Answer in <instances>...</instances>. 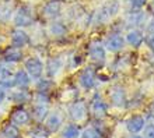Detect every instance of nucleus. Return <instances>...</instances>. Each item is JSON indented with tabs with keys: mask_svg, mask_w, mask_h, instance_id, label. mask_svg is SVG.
<instances>
[{
	"mask_svg": "<svg viewBox=\"0 0 154 138\" xmlns=\"http://www.w3.org/2000/svg\"><path fill=\"white\" fill-rule=\"evenodd\" d=\"M121 10V3L119 0H108L102 4L100 10L95 14V22L97 24H106L108 21H111L115 16L118 14V11Z\"/></svg>",
	"mask_w": 154,
	"mask_h": 138,
	"instance_id": "f257e3e1",
	"label": "nucleus"
},
{
	"mask_svg": "<svg viewBox=\"0 0 154 138\" xmlns=\"http://www.w3.org/2000/svg\"><path fill=\"white\" fill-rule=\"evenodd\" d=\"M143 41H144V35H143L140 29H132L126 35V42L130 46H133V48H139L143 43Z\"/></svg>",
	"mask_w": 154,
	"mask_h": 138,
	"instance_id": "6ab92c4d",
	"label": "nucleus"
},
{
	"mask_svg": "<svg viewBox=\"0 0 154 138\" xmlns=\"http://www.w3.org/2000/svg\"><path fill=\"white\" fill-rule=\"evenodd\" d=\"M14 81H16V87L27 90L31 84V77L28 75V73L25 70H18L14 73Z\"/></svg>",
	"mask_w": 154,
	"mask_h": 138,
	"instance_id": "a211bd4d",
	"label": "nucleus"
},
{
	"mask_svg": "<svg viewBox=\"0 0 154 138\" xmlns=\"http://www.w3.org/2000/svg\"><path fill=\"white\" fill-rule=\"evenodd\" d=\"M69 116L70 119L73 120V122H81V120H84L85 116H87V112H88V109H87V103H85L84 101H80V99H77V101H74L73 103H70L69 106Z\"/></svg>",
	"mask_w": 154,
	"mask_h": 138,
	"instance_id": "20e7f679",
	"label": "nucleus"
},
{
	"mask_svg": "<svg viewBox=\"0 0 154 138\" xmlns=\"http://www.w3.org/2000/svg\"><path fill=\"white\" fill-rule=\"evenodd\" d=\"M25 71L32 80H39L42 73H44V63L41 61L39 57L32 56L25 60Z\"/></svg>",
	"mask_w": 154,
	"mask_h": 138,
	"instance_id": "7ed1b4c3",
	"label": "nucleus"
},
{
	"mask_svg": "<svg viewBox=\"0 0 154 138\" xmlns=\"http://www.w3.org/2000/svg\"><path fill=\"white\" fill-rule=\"evenodd\" d=\"M8 99L11 102H14V103H25V102H28L29 99H31V95H29V92L27 90L20 88V90L13 91V92L8 95Z\"/></svg>",
	"mask_w": 154,
	"mask_h": 138,
	"instance_id": "412c9836",
	"label": "nucleus"
},
{
	"mask_svg": "<svg viewBox=\"0 0 154 138\" xmlns=\"http://www.w3.org/2000/svg\"><path fill=\"white\" fill-rule=\"evenodd\" d=\"M11 4L10 3H3L0 4V21H8V18L11 17Z\"/></svg>",
	"mask_w": 154,
	"mask_h": 138,
	"instance_id": "bb28decb",
	"label": "nucleus"
},
{
	"mask_svg": "<svg viewBox=\"0 0 154 138\" xmlns=\"http://www.w3.org/2000/svg\"><path fill=\"white\" fill-rule=\"evenodd\" d=\"M62 123H63V119H62L60 113L55 112V113L49 114L48 117H46V120H45V128L49 133H56L62 127Z\"/></svg>",
	"mask_w": 154,
	"mask_h": 138,
	"instance_id": "4468645a",
	"label": "nucleus"
},
{
	"mask_svg": "<svg viewBox=\"0 0 154 138\" xmlns=\"http://www.w3.org/2000/svg\"><path fill=\"white\" fill-rule=\"evenodd\" d=\"M146 120L140 114H132L128 120H126V130L129 131L130 134H137L144 128Z\"/></svg>",
	"mask_w": 154,
	"mask_h": 138,
	"instance_id": "9d476101",
	"label": "nucleus"
},
{
	"mask_svg": "<svg viewBox=\"0 0 154 138\" xmlns=\"http://www.w3.org/2000/svg\"><path fill=\"white\" fill-rule=\"evenodd\" d=\"M62 7H63V4L60 0H49L45 3L44 8H42V14L48 20H56L62 14Z\"/></svg>",
	"mask_w": 154,
	"mask_h": 138,
	"instance_id": "423d86ee",
	"label": "nucleus"
},
{
	"mask_svg": "<svg viewBox=\"0 0 154 138\" xmlns=\"http://www.w3.org/2000/svg\"><path fill=\"white\" fill-rule=\"evenodd\" d=\"M91 112H93V114L98 119L106 116V113H108V105H106L105 101H104L101 96L95 95V96L93 98V102H91Z\"/></svg>",
	"mask_w": 154,
	"mask_h": 138,
	"instance_id": "f8f14e48",
	"label": "nucleus"
},
{
	"mask_svg": "<svg viewBox=\"0 0 154 138\" xmlns=\"http://www.w3.org/2000/svg\"><path fill=\"white\" fill-rule=\"evenodd\" d=\"M62 67H63V60L60 57H51L48 63H46V74H48V77L53 78L60 71Z\"/></svg>",
	"mask_w": 154,
	"mask_h": 138,
	"instance_id": "f3484780",
	"label": "nucleus"
},
{
	"mask_svg": "<svg viewBox=\"0 0 154 138\" xmlns=\"http://www.w3.org/2000/svg\"><path fill=\"white\" fill-rule=\"evenodd\" d=\"M29 43V37L28 34L23 31L21 28H17L11 32V45L16 48H24Z\"/></svg>",
	"mask_w": 154,
	"mask_h": 138,
	"instance_id": "ddd939ff",
	"label": "nucleus"
},
{
	"mask_svg": "<svg viewBox=\"0 0 154 138\" xmlns=\"http://www.w3.org/2000/svg\"><path fill=\"white\" fill-rule=\"evenodd\" d=\"M146 20V14H143L142 11H130L129 17L126 18V22H128V27H139V25L144 22Z\"/></svg>",
	"mask_w": 154,
	"mask_h": 138,
	"instance_id": "b1692460",
	"label": "nucleus"
},
{
	"mask_svg": "<svg viewBox=\"0 0 154 138\" xmlns=\"http://www.w3.org/2000/svg\"><path fill=\"white\" fill-rule=\"evenodd\" d=\"M49 34L55 38H60V37H65L67 34V28L66 25L60 21H53L52 24L49 25Z\"/></svg>",
	"mask_w": 154,
	"mask_h": 138,
	"instance_id": "5701e85b",
	"label": "nucleus"
},
{
	"mask_svg": "<svg viewBox=\"0 0 154 138\" xmlns=\"http://www.w3.org/2000/svg\"><path fill=\"white\" fill-rule=\"evenodd\" d=\"M31 113L28 110H25L24 107H17L10 113V123H13L17 127H23L29 124L31 122Z\"/></svg>",
	"mask_w": 154,
	"mask_h": 138,
	"instance_id": "39448f33",
	"label": "nucleus"
},
{
	"mask_svg": "<svg viewBox=\"0 0 154 138\" xmlns=\"http://www.w3.org/2000/svg\"><path fill=\"white\" fill-rule=\"evenodd\" d=\"M53 87H55V82H53L51 78H48V80H41V81L38 82V84H37V90H38V92L48 93L49 91L53 88Z\"/></svg>",
	"mask_w": 154,
	"mask_h": 138,
	"instance_id": "a878e982",
	"label": "nucleus"
},
{
	"mask_svg": "<svg viewBox=\"0 0 154 138\" xmlns=\"http://www.w3.org/2000/svg\"><path fill=\"white\" fill-rule=\"evenodd\" d=\"M79 82L84 90H91L95 85V73L91 67H85L83 71L80 73L79 77Z\"/></svg>",
	"mask_w": 154,
	"mask_h": 138,
	"instance_id": "9b49d317",
	"label": "nucleus"
},
{
	"mask_svg": "<svg viewBox=\"0 0 154 138\" xmlns=\"http://www.w3.org/2000/svg\"><path fill=\"white\" fill-rule=\"evenodd\" d=\"M147 31H149V34H151V35L154 34V18L149 22V25H147Z\"/></svg>",
	"mask_w": 154,
	"mask_h": 138,
	"instance_id": "2f4dec72",
	"label": "nucleus"
},
{
	"mask_svg": "<svg viewBox=\"0 0 154 138\" xmlns=\"http://www.w3.org/2000/svg\"><path fill=\"white\" fill-rule=\"evenodd\" d=\"M4 99H6V92H4V90L0 87V103H2Z\"/></svg>",
	"mask_w": 154,
	"mask_h": 138,
	"instance_id": "473e14b6",
	"label": "nucleus"
},
{
	"mask_svg": "<svg viewBox=\"0 0 154 138\" xmlns=\"http://www.w3.org/2000/svg\"><path fill=\"white\" fill-rule=\"evenodd\" d=\"M90 57L94 61H97V63H104L106 57L105 48L101 45H93L90 48Z\"/></svg>",
	"mask_w": 154,
	"mask_h": 138,
	"instance_id": "4be33fe9",
	"label": "nucleus"
},
{
	"mask_svg": "<svg viewBox=\"0 0 154 138\" xmlns=\"http://www.w3.org/2000/svg\"><path fill=\"white\" fill-rule=\"evenodd\" d=\"M0 87L6 88V90H11V88L16 87L14 73L6 64H0Z\"/></svg>",
	"mask_w": 154,
	"mask_h": 138,
	"instance_id": "0eeeda50",
	"label": "nucleus"
},
{
	"mask_svg": "<svg viewBox=\"0 0 154 138\" xmlns=\"http://www.w3.org/2000/svg\"><path fill=\"white\" fill-rule=\"evenodd\" d=\"M129 138H143V137H140V135H137V134H132Z\"/></svg>",
	"mask_w": 154,
	"mask_h": 138,
	"instance_id": "72a5a7b5",
	"label": "nucleus"
},
{
	"mask_svg": "<svg viewBox=\"0 0 154 138\" xmlns=\"http://www.w3.org/2000/svg\"><path fill=\"white\" fill-rule=\"evenodd\" d=\"M3 59L7 63H17V61H20L23 59V52H21L20 48H16V46L11 45L6 48V50L3 53Z\"/></svg>",
	"mask_w": 154,
	"mask_h": 138,
	"instance_id": "2eb2a0df",
	"label": "nucleus"
},
{
	"mask_svg": "<svg viewBox=\"0 0 154 138\" xmlns=\"http://www.w3.org/2000/svg\"><path fill=\"white\" fill-rule=\"evenodd\" d=\"M125 4L130 11H136L146 4V0H125Z\"/></svg>",
	"mask_w": 154,
	"mask_h": 138,
	"instance_id": "cd10ccee",
	"label": "nucleus"
},
{
	"mask_svg": "<svg viewBox=\"0 0 154 138\" xmlns=\"http://www.w3.org/2000/svg\"><path fill=\"white\" fill-rule=\"evenodd\" d=\"M0 138H20V130L13 123H7L0 128Z\"/></svg>",
	"mask_w": 154,
	"mask_h": 138,
	"instance_id": "aec40b11",
	"label": "nucleus"
},
{
	"mask_svg": "<svg viewBox=\"0 0 154 138\" xmlns=\"http://www.w3.org/2000/svg\"><path fill=\"white\" fill-rule=\"evenodd\" d=\"M109 98H111V103L116 107H125L126 106V92L125 88L122 85H114L112 90L109 92Z\"/></svg>",
	"mask_w": 154,
	"mask_h": 138,
	"instance_id": "6e6552de",
	"label": "nucleus"
},
{
	"mask_svg": "<svg viewBox=\"0 0 154 138\" xmlns=\"http://www.w3.org/2000/svg\"><path fill=\"white\" fill-rule=\"evenodd\" d=\"M48 103L45 102H39V101H35V105L32 107V116L34 119H37L38 122H44V119L48 117Z\"/></svg>",
	"mask_w": 154,
	"mask_h": 138,
	"instance_id": "dca6fc26",
	"label": "nucleus"
},
{
	"mask_svg": "<svg viewBox=\"0 0 154 138\" xmlns=\"http://www.w3.org/2000/svg\"><path fill=\"white\" fill-rule=\"evenodd\" d=\"M125 42L126 39L123 37H122L121 34H111L109 37L105 39V49L106 50H109V52H119V50H122L123 49V46H125Z\"/></svg>",
	"mask_w": 154,
	"mask_h": 138,
	"instance_id": "1a4fd4ad",
	"label": "nucleus"
},
{
	"mask_svg": "<svg viewBox=\"0 0 154 138\" xmlns=\"http://www.w3.org/2000/svg\"><path fill=\"white\" fill-rule=\"evenodd\" d=\"M14 24L17 28H25L34 24V13L29 6H21L14 16Z\"/></svg>",
	"mask_w": 154,
	"mask_h": 138,
	"instance_id": "f03ea898",
	"label": "nucleus"
},
{
	"mask_svg": "<svg viewBox=\"0 0 154 138\" xmlns=\"http://www.w3.org/2000/svg\"><path fill=\"white\" fill-rule=\"evenodd\" d=\"M153 109H154V101H153Z\"/></svg>",
	"mask_w": 154,
	"mask_h": 138,
	"instance_id": "c9c22d12",
	"label": "nucleus"
},
{
	"mask_svg": "<svg viewBox=\"0 0 154 138\" xmlns=\"http://www.w3.org/2000/svg\"><path fill=\"white\" fill-rule=\"evenodd\" d=\"M81 134L80 127L72 123V124H67V126L62 130V138H79Z\"/></svg>",
	"mask_w": 154,
	"mask_h": 138,
	"instance_id": "393cba45",
	"label": "nucleus"
},
{
	"mask_svg": "<svg viewBox=\"0 0 154 138\" xmlns=\"http://www.w3.org/2000/svg\"><path fill=\"white\" fill-rule=\"evenodd\" d=\"M143 138H154V123H147L143 128Z\"/></svg>",
	"mask_w": 154,
	"mask_h": 138,
	"instance_id": "c756f323",
	"label": "nucleus"
},
{
	"mask_svg": "<svg viewBox=\"0 0 154 138\" xmlns=\"http://www.w3.org/2000/svg\"><path fill=\"white\" fill-rule=\"evenodd\" d=\"M80 138H101V134L94 127H87V128L81 131Z\"/></svg>",
	"mask_w": 154,
	"mask_h": 138,
	"instance_id": "c85d7f7f",
	"label": "nucleus"
},
{
	"mask_svg": "<svg viewBox=\"0 0 154 138\" xmlns=\"http://www.w3.org/2000/svg\"><path fill=\"white\" fill-rule=\"evenodd\" d=\"M146 43H147V46H149V48H150L151 50L154 52V34L147 38V39H146Z\"/></svg>",
	"mask_w": 154,
	"mask_h": 138,
	"instance_id": "7c9ffc66",
	"label": "nucleus"
},
{
	"mask_svg": "<svg viewBox=\"0 0 154 138\" xmlns=\"http://www.w3.org/2000/svg\"><path fill=\"white\" fill-rule=\"evenodd\" d=\"M151 11H153V14H154V0L151 1Z\"/></svg>",
	"mask_w": 154,
	"mask_h": 138,
	"instance_id": "f704fd0d",
	"label": "nucleus"
}]
</instances>
